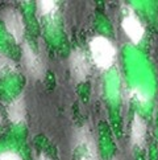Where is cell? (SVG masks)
I'll use <instances>...</instances> for the list:
<instances>
[{
  "instance_id": "1",
  "label": "cell",
  "mask_w": 158,
  "mask_h": 160,
  "mask_svg": "<svg viewBox=\"0 0 158 160\" xmlns=\"http://www.w3.org/2000/svg\"><path fill=\"white\" fill-rule=\"evenodd\" d=\"M90 52L92 60L100 69H108L112 66L116 57L114 44L104 36H95L90 42Z\"/></svg>"
},
{
  "instance_id": "2",
  "label": "cell",
  "mask_w": 158,
  "mask_h": 160,
  "mask_svg": "<svg viewBox=\"0 0 158 160\" xmlns=\"http://www.w3.org/2000/svg\"><path fill=\"white\" fill-rule=\"evenodd\" d=\"M4 24L7 27L8 32L12 35V37L16 40L17 42H20L24 38V33H25V27H24V21H22L21 15L19 13V11L16 9H7L4 12Z\"/></svg>"
},
{
  "instance_id": "3",
  "label": "cell",
  "mask_w": 158,
  "mask_h": 160,
  "mask_svg": "<svg viewBox=\"0 0 158 160\" xmlns=\"http://www.w3.org/2000/svg\"><path fill=\"white\" fill-rule=\"evenodd\" d=\"M70 69L72 73V77L75 81L82 82L88 77L90 73V65L87 61V57L81 49H77L70 56Z\"/></svg>"
},
{
  "instance_id": "4",
  "label": "cell",
  "mask_w": 158,
  "mask_h": 160,
  "mask_svg": "<svg viewBox=\"0 0 158 160\" xmlns=\"http://www.w3.org/2000/svg\"><path fill=\"white\" fill-rule=\"evenodd\" d=\"M22 58H24L25 69L33 78H41L44 76L42 61L38 54L30 48L29 44H24V47H22Z\"/></svg>"
},
{
  "instance_id": "5",
  "label": "cell",
  "mask_w": 158,
  "mask_h": 160,
  "mask_svg": "<svg viewBox=\"0 0 158 160\" xmlns=\"http://www.w3.org/2000/svg\"><path fill=\"white\" fill-rule=\"evenodd\" d=\"M121 27L128 38L132 42L138 44L144 37V27L141 24V21L136 18V15L133 12H128L124 15L123 21H121Z\"/></svg>"
},
{
  "instance_id": "6",
  "label": "cell",
  "mask_w": 158,
  "mask_h": 160,
  "mask_svg": "<svg viewBox=\"0 0 158 160\" xmlns=\"http://www.w3.org/2000/svg\"><path fill=\"white\" fill-rule=\"evenodd\" d=\"M146 138V123L138 114H136L132 122V131H131V139L133 144L138 147H142Z\"/></svg>"
},
{
  "instance_id": "7",
  "label": "cell",
  "mask_w": 158,
  "mask_h": 160,
  "mask_svg": "<svg viewBox=\"0 0 158 160\" xmlns=\"http://www.w3.org/2000/svg\"><path fill=\"white\" fill-rule=\"evenodd\" d=\"M25 101L22 95H19L15 98L8 106V117L11 122L13 123H21L25 119Z\"/></svg>"
},
{
  "instance_id": "8",
  "label": "cell",
  "mask_w": 158,
  "mask_h": 160,
  "mask_svg": "<svg viewBox=\"0 0 158 160\" xmlns=\"http://www.w3.org/2000/svg\"><path fill=\"white\" fill-rule=\"evenodd\" d=\"M13 70H15L13 61L5 54L0 53V77L5 76V74H8V73H12Z\"/></svg>"
},
{
  "instance_id": "9",
  "label": "cell",
  "mask_w": 158,
  "mask_h": 160,
  "mask_svg": "<svg viewBox=\"0 0 158 160\" xmlns=\"http://www.w3.org/2000/svg\"><path fill=\"white\" fill-rule=\"evenodd\" d=\"M37 7H38V11L41 12V15H50L55 12L57 3L55 2H38Z\"/></svg>"
},
{
  "instance_id": "10",
  "label": "cell",
  "mask_w": 158,
  "mask_h": 160,
  "mask_svg": "<svg viewBox=\"0 0 158 160\" xmlns=\"http://www.w3.org/2000/svg\"><path fill=\"white\" fill-rule=\"evenodd\" d=\"M0 160H22L19 153L13 151H4L0 153Z\"/></svg>"
},
{
  "instance_id": "11",
  "label": "cell",
  "mask_w": 158,
  "mask_h": 160,
  "mask_svg": "<svg viewBox=\"0 0 158 160\" xmlns=\"http://www.w3.org/2000/svg\"><path fill=\"white\" fill-rule=\"evenodd\" d=\"M38 160H50V159H49L46 155H44V153H41V155L38 156Z\"/></svg>"
},
{
  "instance_id": "12",
  "label": "cell",
  "mask_w": 158,
  "mask_h": 160,
  "mask_svg": "<svg viewBox=\"0 0 158 160\" xmlns=\"http://www.w3.org/2000/svg\"><path fill=\"white\" fill-rule=\"evenodd\" d=\"M114 160H116V159H114Z\"/></svg>"
}]
</instances>
